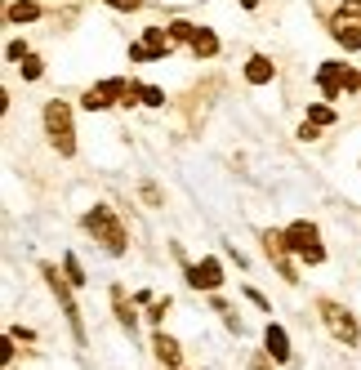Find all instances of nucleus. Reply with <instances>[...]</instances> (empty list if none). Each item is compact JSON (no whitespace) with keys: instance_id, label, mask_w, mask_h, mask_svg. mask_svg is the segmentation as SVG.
Here are the masks:
<instances>
[{"instance_id":"nucleus-5","label":"nucleus","mask_w":361,"mask_h":370,"mask_svg":"<svg viewBox=\"0 0 361 370\" xmlns=\"http://www.w3.org/2000/svg\"><path fill=\"white\" fill-rule=\"evenodd\" d=\"M45 130H50V139H54V147L63 156L76 152V139H71V112H67L63 103H50V107H45Z\"/></svg>"},{"instance_id":"nucleus-11","label":"nucleus","mask_w":361,"mask_h":370,"mask_svg":"<svg viewBox=\"0 0 361 370\" xmlns=\"http://www.w3.org/2000/svg\"><path fill=\"white\" fill-rule=\"evenodd\" d=\"M263 245H268V254L281 263V277H285V281H299V277H295V263H290V245H285V232H268V237H263Z\"/></svg>"},{"instance_id":"nucleus-17","label":"nucleus","mask_w":361,"mask_h":370,"mask_svg":"<svg viewBox=\"0 0 361 370\" xmlns=\"http://www.w3.org/2000/svg\"><path fill=\"white\" fill-rule=\"evenodd\" d=\"M134 94H139V98H143L148 107H161V103H165V94L156 90V85H134Z\"/></svg>"},{"instance_id":"nucleus-10","label":"nucleus","mask_w":361,"mask_h":370,"mask_svg":"<svg viewBox=\"0 0 361 370\" xmlns=\"http://www.w3.org/2000/svg\"><path fill=\"white\" fill-rule=\"evenodd\" d=\"M187 281H192L197 290H219V281H223L219 259H201V263H192V268H187Z\"/></svg>"},{"instance_id":"nucleus-13","label":"nucleus","mask_w":361,"mask_h":370,"mask_svg":"<svg viewBox=\"0 0 361 370\" xmlns=\"http://www.w3.org/2000/svg\"><path fill=\"white\" fill-rule=\"evenodd\" d=\"M246 81H250V85H268V81H272V63H268L263 54H255V58L246 63Z\"/></svg>"},{"instance_id":"nucleus-9","label":"nucleus","mask_w":361,"mask_h":370,"mask_svg":"<svg viewBox=\"0 0 361 370\" xmlns=\"http://www.w3.org/2000/svg\"><path fill=\"white\" fill-rule=\"evenodd\" d=\"M321 317H326V326H330V330H334V335H339L344 343H357V322L344 313L339 303H321Z\"/></svg>"},{"instance_id":"nucleus-16","label":"nucleus","mask_w":361,"mask_h":370,"mask_svg":"<svg viewBox=\"0 0 361 370\" xmlns=\"http://www.w3.org/2000/svg\"><path fill=\"white\" fill-rule=\"evenodd\" d=\"M308 121H312V125H334V107H326V103L308 107Z\"/></svg>"},{"instance_id":"nucleus-3","label":"nucleus","mask_w":361,"mask_h":370,"mask_svg":"<svg viewBox=\"0 0 361 370\" xmlns=\"http://www.w3.org/2000/svg\"><path fill=\"white\" fill-rule=\"evenodd\" d=\"M285 245H290V254L308 259V263H321V259H326V250H321V237H317V228H312V224H304V219L285 228Z\"/></svg>"},{"instance_id":"nucleus-8","label":"nucleus","mask_w":361,"mask_h":370,"mask_svg":"<svg viewBox=\"0 0 361 370\" xmlns=\"http://www.w3.org/2000/svg\"><path fill=\"white\" fill-rule=\"evenodd\" d=\"M129 94H134V85L116 76V81H103V85H94V90H85V98H80V103H85L90 112H103L107 103H116V98H125V103H129Z\"/></svg>"},{"instance_id":"nucleus-20","label":"nucleus","mask_w":361,"mask_h":370,"mask_svg":"<svg viewBox=\"0 0 361 370\" xmlns=\"http://www.w3.org/2000/svg\"><path fill=\"white\" fill-rule=\"evenodd\" d=\"M5 54H9V58H14V63H22V58H27V45H22V41H14V45H9V49H5Z\"/></svg>"},{"instance_id":"nucleus-1","label":"nucleus","mask_w":361,"mask_h":370,"mask_svg":"<svg viewBox=\"0 0 361 370\" xmlns=\"http://www.w3.org/2000/svg\"><path fill=\"white\" fill-rule=\"evenodd\" d=\"M330 32L344 49H361V0H344L339 14L330 18Z\"/></svg>"},{"instance_id":"nucleus-14","label":"nucleus","mask_w":361,"mask_h":370,"mask_svg":"<svg viewBox=\"0 0 361 370\" xmlns=\"http://www.w3.org/2000/svg\"><path fill=\"white\" fill-rule=\"evenodd\" d=\"M41 9L31 5V0H18V5H9V22H31Z\"/></svg>"},{"instance_id":"nucleus-18","label":"nucleus","mask_w":361,"mask_h":370,"mask_svg":"<svg viewBox=\"0 0 361 370\" xmlns=\"http://www.w3.org/2000/svg\"><path fill=\"white\" fill-rule=\"evenodd\" d=\"M18 67H22V76H27V81H36V76H41V71H45V67H41V58H31V54L22 58Z\"/></svg>"},{"instance_id":"nucleus-12","label":"nucleus","mask_w":361,"mask_h":370,"mask_svg":"<svg viewBox=\"0 0 361 370\" xmlns=\"http://www.w3.org/2000/svg\"><path fill=\"white\" fill-rule=\"evenodd\" d=\"M263 343H268L272 362H290V339H285L281 326H268V335H263Z\"/></svg>"},{"instance_id":"nucleus-6","label":"nucleus","mask_w":361,"mask_h":370,"mask_svg":"<svg viewBox=\"0 0 361 370\" xmlns=\"http://www.w3.org/2000/svg\"><path fill=\"white\" fill-rule=\"evenodd\" d=\"M170 32H174V41H187V49L197 58H214V54H219V41H214L210 27H197V22H170Z\"/></svg>"},{"instance_id":"nucleus-19","label":"nucleus","mask_w":361,"mask_h":370,"mask_svg":"<svg viewBox=\"0 0 361 370\" xmlns=\"http://www.w3.org/2000/svg\"><path fill=\"white\" fill-rule=\"evenodd\" d=\"M63 268H67V281H71V286H80V281H85V277H80V263H76V254H67V259H63Z\"/></svg>"},{"instance_id":"nucleus-21","label":"nucleus","mask_w":361,"mask_h":370,"mask_svg":"<svg viewBox=\"0 0 361 370\" xmlns=\"http://www.w3.org/2000/svg\"><path fill=\"white\" fill-rule=\"evenodd\" d=\"M107 5H112V9H139L143 0H107Z\"/></svg>"},{"instance_id":"nucleus-4","label":"nucleus","mask_w":361,"mask_h":370,"mask_svg":"<svg viewBox=\"0 0 361 370\" xmlns=\"http://www.w3.org/2000/svg\"><path fill=\"white\" fill-rule=\"evenodd\" d=\"M170 49H174V32H165V27H148V36H143L139 45H129V63H152V58H170Z\"/></svg>"},{"instance_id":"nucleus-7","label":"nucleus","mask_w":361,"mask_h":370,"mask_svg":"<svg viewBox=\"0 0 361 370\" xmlns=\"http://www.w3.org/2000/svg\"><path fill=\"white\" fill-rule=\"evenodd\" d=\"M317 85H321V94L326 98H334L339 90H357L361 85V76L353 67H344V63H321V71H317Z\"/></svg>"},{"instance_id":"nucleus-15","label":"nucleus","mask_w":361,"mask_h":370,"mask_svg":"<svg viewBox=\"0 0 361 370\" xmlns=\"http://www.w3.org/2000/svg\"><path fill=\"white\" fill-rule=\"evenodd\" d=\"M156 357H161V362H170V366H178V343L165 339V335H156Z\"/></svg>"},{"instance_id":"nucleus-2","label":"nucleus","mask_w":361,"mask_h":370,"mask_svg":"<svg viewBox=\"0 0 361 370\" xmlns=\"http://www.w3.org/2000/svg\"><path fill=\"white\" fill-rule=\"evenodd\" d=\"M85 228H90V232H94V237H99V241H103L112 254H120V250H125V232H120L116 214H112L107 205H94V210H90V214H85Z\"/></svg>"}]
</instances>
